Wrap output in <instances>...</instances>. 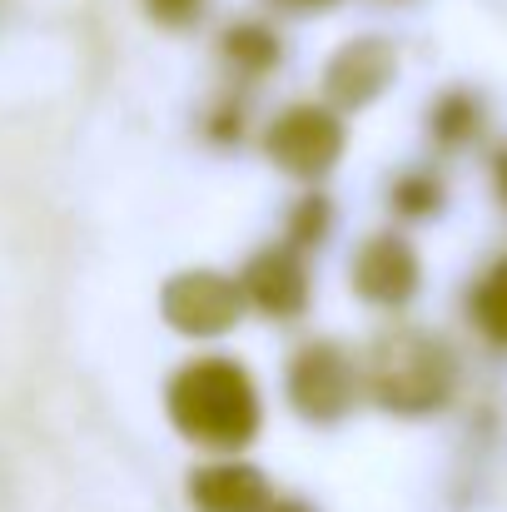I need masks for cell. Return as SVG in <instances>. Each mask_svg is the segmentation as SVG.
Returning <instances> with one entry per match:
<instances>
[{
	"mask_svg": "<svg viewBox=\"0 0 507 512\" xmlns=\"http://www.w3.org/2000/svg\"><path fill=\"white\" fill-rule=\"evenodd\" d=\"M189 498L199 512H264L274 503L269 483L249 463H214L189 478Z\"/></svg>",
	"mask_w": 507,
	"mask_h": 512,
	"instance_id": "9",
	"label": "cell"
},
{
	"mask_svg": "<svg viewBox=\"0 0 507 512\" xmlns=\"http://www.w3.org/2000/svg\"><path fill=\"white\" fill-rule=\"evenodd\" d=\"M418 254L408 239L398 234H373L358 254H353V289L378 304V309H398L418 294Z\"/></svg>",
	"mask_w": 507,
	"mask_h": 512,
	"instance_id": "6",
	"label": "cell"
},
{
	"mask_svg": "<svg viewBox=\"0 0 507 512\" xmlns=\"http://www.w3.org/2000/svg\"><path fill=\"white\" fill-rule=\"evenodd\" d=\"M289 398L304 418L314 423H338L353 398H358V373L338 343H309L289 363Z\"/></svg>",
	"mask_w": 507,
	"mask_h": 512,
	"instance_id": "3",
	"label": "cell"
},
{
	"mask_svg": "<svg viewBox=\"0 0 507 512\" xmlns=\"http://www.w3.org/2000/svg\"><path fill=\"white\" fill-rule=\"evenodd\" d=\"M493 189H498V199L507 204V145L493 155Z\"/></svg>",
	"mask_w": 507,
	"mask_h": 512,
	"instance_id": "16",
	"label": "cell"
},
{
	"mask_svg": "<svg viewBox=\"0 0 507 512\" xmlns=\"http://www.w3.org/2000/svg\"><path fill=\"white\" fill-rule=\"evenodd\" d=\"M165 319L189 334V339H214L224 329L239 324V309H244V289L214 269H189L179 279L165 284V299H160Z\"/></svg>",
	"mask_w": 507,
	"mask_h": 512,
	"instance_id": "4",
	"label": "cell"
},
{
	"mask_svg": "<svg viewBox=\"0 0 507 512\" xmlns=\"http://www.w3.org/2000/svg\"><path fill=\"white\" fill-rule=\"evenodd\" d=\"M264 512H309V508H304V503H269Z\"/></svg>",
	"mask_w": 507,
	"mask_h": 512,
	"instance_id": "17",
	"label": "cell"
},
{
	"mask_svg": "<svg viewBox=\"0 0 507 512\" xmlns=\"http://www.w3.org/2000/svg\"><path fill=\"white\" fill-rule=\"evenodd\" d=\"M145 10H150L160 25L179 30V25H189V20L204 10V0H145Z\"/></svg>",
	"mask_w": 507,
	"mask_h": 512,
	"instance_id": "15",
	"label": "cell"
},
{
	"mask_svg": "<svg viewBox=\"0 0 507 512\" xmlns=\"http://www.w3.org/2000/svg\"><path fill=\"white\" fill-rule=\"evenodd\" d=\"M483 125V105L468 95V90H448L438 105H433V140L443 150H463Z\"/></svg>",
	"mask_w": 507,
	"mask_h": 512,
	"instance_id": "11",
	"label": "cell"
},
{
	"mask_svg": "<svg viewBox=\"0 0 507 512\" xmlns=\"http://www.w3.org/2000/svg\"><path fill=\"white\" fill-rule=\"evenodd\" d=\"M169 423L209 448H244L259 433L254 378L234 358H199L169 383Z\"/></svg>",
	"mask_w": 507,
	"mask_h": 512,
	"instance_id": "1",
	"label": "cell"
},
{
	"mask_svg": "<svg viewBox=\"0 0 507 512\" xmlns=\"http://www.w3.org/2000/svg\"><path fill=\"white\" fill-rule=\"evenodd\" d=\"M458 358L453 348L428 329H398L383 334L368 353V388L388 413H438L453 398Z\"/></svg>",
	"mask_w": 507,
	"mask_h": 512,
	"instance_id": "2",
	"label": "cell"
},
{
	"mask_svg": "<svg viewBox=\"0 0 507 512\" xmlns=\"http://www.w3.org/2000/svg\"><path fill=\"white\" fill-rule=\"evenodd\" d=\"M244 299L269 319H299L309 304V269L294 249H264L244 274Z\"/></svg>",
	"mask_w": 507,
	"mask_h": 512,
	"instance_id": "8",
	"label": "cell"
},
{
	"mask_svg": "<svg viewBox=\"0 0 507 512\" xmlns=\"http://www.w3.org/2000/svg\"><path fill=\"white\" fill-rule=\"evenodd\" d=\"M284 5H294V10H314V5H334V0H284Z\"/></svg>",
	"mask_w": 507,
	"mask_h": 512,
	"instance_id": "18",
	"label": "cell"
},
{
	"mask_svg": "<svg viewBox=\"0 0 507 512\" xmlns=\"http://www.w3.org/2000/svg\"><path fill=\"white\" fill-rule=\"evenodd\" d=\"M393 70H398V55L388 40L378 35H363V40H348L329 60V75H324V90L329 100L343 110H363L368 100H378L388 85H393Z\"/></svg>",
	"mask_w": 507,
	"mask_h": 512,
	"instance_id": "7",
	"label": "cell"
},
{
	"mask_svg": "<svg viewBox=\"0 0 507 512\" xmlns=\"http://www.w3.org/2000/svg\"><path fill=\"white\" fill-rule=\"evenodd\" d=\"M329 219H334V209H329L324 194L299 199L294 214H289V234H294V244H319V239L329 234Z\"/></svg>",
	"mask_w": 507,
	"mask_h": 512,
	"instance_id": "14",
	"label": "cell"
},
{
	"mask_svg": "<svg viewBox=\"0 0 507 512\" xmlns=\"http://www.w3.org/2000/svg\"><path fill=\"white\" fill-rule=\"evenodd\" d=\"M269 160L294 179H319L338 165L343 155V125L319 105H299L269 125Z\"/></svg>",
	"mask_w": 507,
	"mask_h": 512,
	"instance_id": "5",
	"label": "cell"
},
{
	"mask_svg": "<svg viewBox=\"0 0 507 512\" xmlns=\"http://www.w3.org/2000/svg\"><path fill=\"white\" fill-rule=\"evenodd\" d=\"M468 314L478 324V334L493 343V348H507V259H498L468 294Z\"/></svg>",
	"mask_w": 507,
	"mask_h": 512,
	"instance_id": "10",
	"label": "cell"
},
{
	"mask_svg": "<svg viewBox=\"0 0 507 512\" xmlns=\"http://www.w3.org/2000/svg\"><path fill=\"white\" fill-rule=\"evenodd\" d=\"M438 204H443V189H438V179H428V174H408V179H398V189H393V209H398L403 219H428V214H438Z\"/></svg>",
	"mask_w": 507,
	"mask_h": 512,
	"instance_id": "13",
	"label": "cell"
},
{
	"mask_svg": "<svg viewBox=\"0 0 507 512\" xmlns=\"http://www.w3.org/2000/svg\"><path fill=\"white\" fill-rule=\"evenodd\" d=\"M224 55H229V65H239V70H249V75H264L269 65H279V35L269 30V25H234L229 35H224Z\"/></svg>",
	"mask_w": 507,
	"mask_h": 512,
	"instance_id": "12",
	"label": "cell"
}]
</instances>
